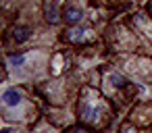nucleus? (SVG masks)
<instances>
[{"label":"nucleus","mask_w":152,"mask_h":133,"mask_svg":"<svg viewBox=\"0 0 152 133\" xmlns=\"http://www.w3.org/2000/svg\"><path fill=\"white\" fill-rule=\"evenodd\" d=\"M9 63H11L13 67H21V65L25 63V56H23V54H11V56H9Z\"/></svg>","instance_id":"423d86ee"},{"label":"nucleus","mask_w":152,"mask_h":133,"mask_svg":"<svg viewBox=\"0 0 152 133\" xmlns=\"http://www.w3.org/2000/svg\"><path fill=\"white\" fill-rule=\"evenodd\" d=\"M67 38H69L71 42H79V40H83V31H81V29H71V31L67 33Z\"/></svg>","instance_id":"0eeeda50"},{"label":"nucleus","mask_w":152,"mask_h":133,"mask_svg":"<svg viewBox=\"0 0 152 133\" xmlns=\"http://www.w3.org/2000/svg\"><path fill=\"white\" fill-rule=\"evenodd\" d=\"M150 15H152V7H150Z\"/></svg>","instance_id":"9b49d317"},{"label":"nucleus","mask_w":152,"mask_h":133,"mask_svg":"<svg viewBox=\"0 0 152 133\" xmlns=\"http://www.w3.org/2000/svg\"><path fill=\"white\" fill-rule=\"evenodd\" d=\"M81 17H83V15H81L79 9H67V11H65V19H67V23H71V25L79 23Z\"/></svg>","instance_id":"7ed1b4c3"},{"label":"nucleus","mask_w":152,"mask_h":133,"mask_svg":"<svg viewBox=\"0 0 152 133\" xmlns=\"http://www.w3.org/2000/svg\"><path fill=\"white\" fill-rule=\"evenodd\" d=\"M29 33H31V31H29L27 27H17V29H15V40L21 44V42H25V40L29 38Z\"/></svg>","instance_id":"39448f33"},{"label":"nucleus","mask_w":152,"mask_h":133,"mask_svg":"<svg viewBox=\"0 0 152 133\" xmlns=\"http://www.w3.org/2000/svg\"><path fill=\"white\" fill-rule=\"evenodd\" d=\"M113 81H115V85H123V77L121 75H113Z\"/></svg>","instance_id":"6e6552de"},{"label":"nucleus","mask_w":152,"mask_h":133,"mask_svg":"<svg viewBox=\"0 0 152 133\" xmlns=\"http://www.w3.org/2000/svg\"><path fill=\"white\" fill-rule=\"evenodd\" d=\"M2 100H4L7 106H17V104L21 102V94H19L17 89H7V92L2 94Z\"/></svg>","instance_id":"f03ea898"},{"label":"nucleus","mask_w":152,"mask_h":133,"mask_svg":"<svg viewBox=\"0 0 152 133\" xmlns=\"http://www.w3.org/2000/svg\"><path fill=\"white\" fill-rule=\"evenodd\" d=\"M75 133H86V131H75Z\"/></svg>","instance_id":"9d476101"},{"label":"nucleus","mask_w":152,"mask_h":133,"mask_svg":"<svg viewBox=\"0 0 152 133\" xmlns=\"http://www.w3.org/2000/svg\"><path fill=\"white\" fill-rule=\"evenodd\" d=\"M44 15H46V21L48 23H58V11H56V4H54V0H46V4H44Z\"/></svg>","instance_id":"f257e3e1"},{"label":"nucleus","mask_w":152,"mask_h":133,"mask_svg":"<svg viewBox=\"0 0 152 133\" xmlns=\"http://www.w3.org/2000/svg\"><path fill=\"white\" fill-rule=\"evenodd\" d=\"M83 118L86 121H94L96 116H98V108H94V106H90V104H83Z\"/></svg>","instance_id":"20e7f679"},{"label":"nucleus","mask_w":152,"mask_h":133,"mask_svg":"<svg viewBox=\"0 0 152 133\" xmlns=\"http://www.w3.org/2000/svg\"><path fill=\"white\" fill-rule=\"evenodd\" d=\"M2 133H13V131L11 129H2Z\"/></svg>","instance_id":"1a4fd4ad"}]
</instances>
